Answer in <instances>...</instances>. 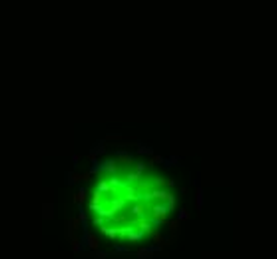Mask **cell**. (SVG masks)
<instances>
[{"mask_svg":"<svg viewBox=\"0 0 277 259\" xmlns=\"http://www.w3.org/2000/svg\"><path fill=\"white\" fill-rule=\"evenodd\" d=\"M170 229H172V233H176V231H177V221H173V223H170Z\"/></svg>","mask_w":277,"mask_h":259,"instance_id":"obj_10","label":"cell"},{"mask_svg":"<svg viewBox=\"0 0 277 259\" xmlns=\"http://www.w3.org/2000/svg\"><path fill=\"white\" fill-rule=\"evenodd\" d=\"M190 219V211L187 209H180V213H177V221H187Z\"/></svg>","mask_w":277,"mask_h":259,"instance_id":"obj_5","label":"cell"},{"mask_svg":"<svg viewBox=\"0 0 277 259\" xmlns=\"http://www.w3.org/2000/svg\"><path fill=\"white\" fill-rule=\"evenodd\" d=\"M152 211H153V215H156V217L163 219V217H166L167 213L172 211V207L167 205V203H162V205H153V209H152Z\"/></svg>","mask_w":277,"mask_h":259,"instance_id":"obj_2","label":"cell"},{"mask_svg":"<svg viewBox=\"0 0 277 259\" xmlns=\"http://www.w3.org/2000/svg\"><path fill=\"white\" fill-rule=\"evenodd\" d=\"M196 207H197V211L203 209V189L201 187H197V192H196Z\"/></svg>","mask_w":277,"mask_h":259,"instance_id":"obj_4","label":"cell"},{"mask_svg":"<svg viewBox=\"0 0 277 259\" xmlns=\"http://www.w3.org/2000/svg\"><path fill=\"white\" fill-rule=\"evenodd\" d=\"M106 189H110V183H106V182H100L98 187H96V192H106Z\"/></svg>","mask_w":277,"mask_h":259,"instance_id":"obj_6","label":"cell"},{"mask_svg":"<svg viewBox=\"0 0 277 259\" xmlns=\"http://www.w3.org/2000/svg\"><path fill=\"white\" fill-rule=\"evenodd\" d=\"M114 249L118 251V253H124V251H128V247H122V245H116Z\"/></svg>","mask_w":277,"mask_h":259,"instance_id":"obj_9","label":"cell"},{"mask_svg":"<svg viewBox=\"0 0 277 259\" xmlns=\"http://www.w3.org/2000/svg\"><path fill=\"white\" fill-rule=\"evenodd\" d=\"M82 247H84V249H86V247H90V249L98 251V247H100V241H98V237H96L94 233L86 231V233H84V245H82Z\"/></svg>","mask_w":277,"mask_h":259,"instance_id":"obj_1","label":"cell"},{"mask_svg":"<svg viewBox=\"0 0 277 259\" xmlns=\"http://www.w3.org/2000/svg\"><path fill=\"white\" fill-rule=\"evenodd\" d=\"M92 257H94V259H106L108 255H106L104 251H94V253H92Z\"/></svg>","mask_w":277,"mask_h":259,"instance_id":"obj_7","label":"cell"},{"mask_svg":"<svg viewBox=\"0 0 277 259\" xmlns=\"http://www.w3.org/2000/svg\"><path fill=\"white\" fill-rule=\"evenodd\" d=\"M72 247H74V251H76V253L82 249V247H80V241H78V239H72Z\"/></svg>","mask_w":277,"mask_h":259,"instance_id":"obj_8","label":"cell"},{"mask_svg":"<svg viewBox=\"0 0 277 259\" xmlns=\"http://www.w3.org/2000/svg\"><path fill=\"white\" fill-rule=\"evenodd\" d=\"M136 257H138V259H152L153 257V251L150 249V247H142V249L136 253Z\"/></svg>","mask_w":277,"mask_h":259,"instance_id":"obj_3","label":"cell"}]
</instances>
